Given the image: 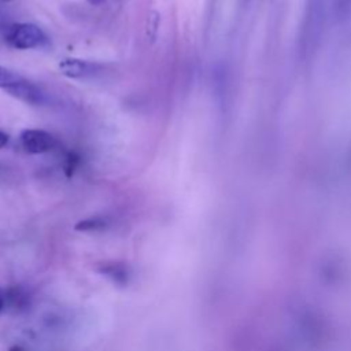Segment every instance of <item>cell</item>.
I'll use <instances>...</instances> for the list:
<instances>
[{
	"label": "cell",
	"instance_id": "obj_1",
	"mask_svg": "<svg viewBox=\"0 0 351 351\" xmlns=\"http://www.w3.org/2000/svg\"><path fill=\"white\" fill-rule=\"evenodd\" d=\"M4 40L16 49H33L44 47L48 41L45 33L34 23L21 22L5 26Z\"/></svg>",
	"mask_w": 351,
	"mask_h": 351
},
{
	"label": "cell",
	"instance_id": "obj_2",
	"mask_svg": "<svg viewBox=\"0 0 351 351\" xmlns=\"http://www.w3.org/2000/svg\"><path fill=\"white\" fill-rule=\"evenodd\" d=\"M19 143L27 154H45L58 145L56 137L41 129L22 130L19 134Z\"/></svg>",
	"mask_w": 351,
	"mask_h": 351
},
{
	"label": "cell",
	"instance_id": "obj_3",
	"mask_svg": "<svg viewBox=\"0 0 351 351\" xmlns=\"http://www.w3.org/2000/svg\"><path fill=\"white\" fill-rule=\"evenodd\" d=\"M59 71L69 78H85L100 71L101 66L77 58H66L59 63Z\"/></svg>",
	"mask_w": 351,
	"mask_h": 351
},
{
	"label": "cell",
	"instance_id": "obj_4",
	"mask_svg": "<svg viewBox=\"0 0 351 351\" xmlns=\"http://www.w3.org/2000/svg\"><path fill=\"white\" fill-rule=\"evenodd\" d=\"M96 271L99 274L104 276L106 278H108L112 284L119 285V287L128 285L132 278V270H130L129 265H126L123 262H118V261L100 262L96 266Z\"/></svg>",
	"mask_w": 351,
	"mask_h": 351
},
{
	"label": "cell",
	"instance_id": "obj_5",
	"mask_svg": "<svg viewBox=\"0 0 351 351\" xmlns=\"http://www.w3.org/2000/svg\"><path fill=\"white\" fill-rule=\"evenodd\" d=\"M5 92L10 96H12L26 104H41L45 100L44 92L37 85L27 81L26 78H23L22 81H19L15 85L7 88Z\"/></svg>",
	"mask_w": 351,
	"mask_h": 351
},
{
	"label": "cell",
	"instance_id": "obj_6",
	"mask_svg": "<svg viewBox=\"0 0 351 351\" xmlns=\"http://www.w3.org/2000/svg\"><path fill=\"white\" fill-rule=\"evenodd\" d=\"M108 223H110L108 218L101 215H95V217H89L78 221L74 229L78 232H99V230H104L108 226Z\"/></svg>",
	"mask_w": 351,
	"mask_h": 351
},
{
	"label": "cell",
	"instance_id": "obj_7",
	"mask_svg": "<svg viewBox=\"0 0 351 351\" xmlns=\"http://www.w3.org/2000/svg\"><path fill=\"white\" fill-rule=\"evenodd\" d=\"M5 304L8 303L14 308H25L27 304V293L22 288H11L4 293Z\"/></svg>",
	"mask_w": 351,
	"mask_h": 351
},
{
	"label": "cell",
	"instance_id": "obj_8",
	"mask_svg": "<svg viewBox=\"0 0 351 351\" xmlns=\"http://www.w3.org/2000/svg\"><path fill=\"white\" fill-rule=\"evenodd\" d=\"M22 80H23V77L19 73H16L11 69H7L4 66H0V88L1 89L5 90L7 88L18 84Z\"/></svg>",
	"mask_w": 351,
	"mask_h": 351
},
{
	"label": "cell",
	"instance_id": "obj_9",
	"mask_svg": "<svg viewBox=\"0 0 351 351\" xmlns=\"http://www.w3.org/2000/svg\"><path fill=\"white\" fill-rule=\"evenodd\" d=\"M81 163V156L74 152V151H69L64 156V162H63V171L67 177H71L74 174V171L77 170V167Z\"/></svg>",
	"mask_w": 351,
	"mask_h": 351
},
{
	"label": "cell",
	"instance_id": "obj_10",
	"mask_svg": "<svg viewBox=\"0 0 351 351\" xmlns=\"http://www.w3.org/2000/svg\"><path fill=\"white\" fill-rule=\"evenodd\" d=\"M159 23H160V15L158 11H151L147 18V37L154 41L158 36L159 30Z\"/></svg>",
	"mask_w": 351,
	"mask_h": 351
},
{
	"label": "cell",
	"instance_id": "obj_11",
	"mask_svg": "<svg viewBox=\"0 0 351 351\" xmlns=\"http://www.w3.org/2000/svg\"><path fill=\"white\" fill-rule=\"evenodd\" d=\"M335 7L339 18H347L351 14V0H336Z\"/></svg>",
	"mask_w": 351,
	"mask_h": 351
},
{
	"label": "cell",
	"instance_id": "obj_12",
	"mask_svg": "<svg viewBox=\"0 0 351 351\" xmlns=\"http://www.w3.org/2000/svg\"><path fill=\"white\" fill-rule=\"evenodd\" d=\"M8 140H10V136L4 130H0V149L7 145Z\"/></svg>",
	"mask_w": 351,
	"mask_h": 351
},
{
	"label": "cell",
	"instance_id": "obj_13",
	"mask_svg": "<svg viewBox=\"0 0 351 351\" xmlns=\"http://www.w3.org/2000/svg\"><path fill=\"white\" fill-rule=\"evenodd\" d=\"M4 307H5V299H4V295L0 293V314L4 310Z\"/></svg>",
	"mask_w": 351,
	"mask_h": 351
},
{
	"label": "cell",
	"instance_id": "obj_14",
	"mask_svg": "<svg viewBox=\"0 0 351 351\" xmlns=\"http://www.w3.org/2000/svg\"><path fill=\"white\" fill-rule=\"evenodd\" d=\"M89 4H92V5H99V4H101V3H104L106 0H86Z\"/></svg>",
	"mask_w": 351,
	"mask_h": 351
},
{
	"label": "cell",
	"instance_id": "obj_15",
	"mask_svg": "<svg viewBox=\"0 0 351 351\" xmlns=\"http://www.w3.org/2000/svg\"><path fill=\"white\" fill-rule=\"evenodd\" d=\"M10 351H25V350L22 347H19V346H14V347L10 348Z\"/></svg>",
	"mask_w": 351,
	"mask_h": 351
},
{
	"label": "cell",
	"instance_id": "obj_16",
	"mask_svg": "<svg viewBox=\"0 0 351 351\" xmlns=\"http://www.w3.org/2000/svg\"><path fill=\"white\" fill-rule=\"evenodd\" d=\"M5 22V18H4V14L0 11V26Z\"/></svg>",
	"mask_w": 351,
	"mask_h": 351
},
{
	"label": "cell",
	"instance_id": "obj_17",
	"mask_svg": "<svg viewBox=\"0 0 351 351\" xmlns=\"http://www.w3.org/2000/svg\"><path fill=\"white\" fill-rule=\"evenodd\" d=\"M0 1H4V3H7V1H11V0H0Z\"/></svg>",
	"mask_w": 351,
	"mask_h": 351
}]
</instances>
